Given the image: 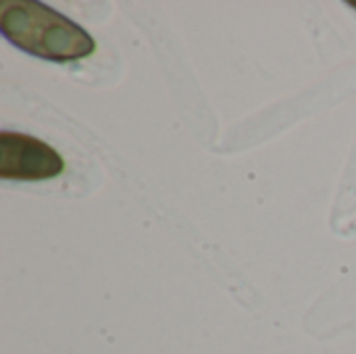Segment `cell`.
<instances>
[{
  "label": "cell",
  "mask_w": 356,
  "mask_h": 354,
  "mask_svg": "<svg viewBox=\"0 0 356 354\" xmlns=\"http://www.w3.org/2000/svg\"><path fill=\"white\" fill-rule=\"evenodd\" d=\"M0 31L23 52L54 63L90 56L96 48L83 27L35 0H2Z\"/></svg>",
  "instance_id": "cell-1"
},
{
  "label": "cell",
  "mask_w": 356,
  "mask_h": 354,
  "mask_svg": "<svg viewBox=\"0 0 356 354\" xmlns=\"http://www.w3.org/2000/svg\"><path fill=\"white\" fill-rule=\"evenodd\" d=\"M65 169L63 156L46 142L15 134H0V177L17 182H42L60 175Z\"/></svg>",
  "instance_id": "cell-2"
},
{
  "label": "cell",
  "mask_w": 356,
  "mask_h": 354,
  "mask_svg": "<svg viewBox=\"0 0 356 354\" xmlns=\"http://www.w3.org/2000/svg\"><path fill=\"white\" fill-rule=\"evenodd\" d=\"M348 4H350V6H353V8H356V0H350V2H348Z\"/></svg>",
  "instance_id": "cell-3"
}]
</instances>
